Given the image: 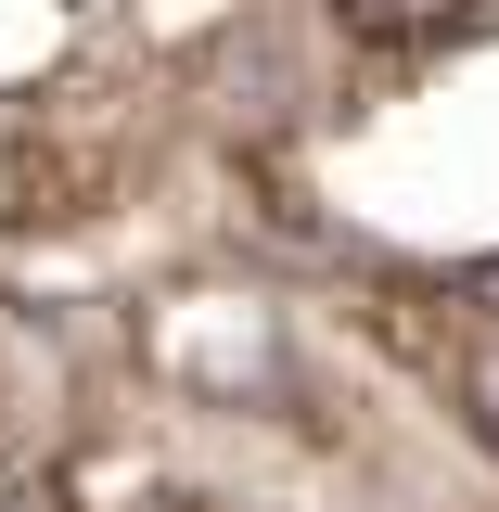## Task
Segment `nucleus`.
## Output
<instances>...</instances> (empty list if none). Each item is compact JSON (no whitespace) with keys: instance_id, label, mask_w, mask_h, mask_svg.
Segmentation results:
<instances>
[{"instance_id":"nucleus-1","label":"nucleus","mask_w":499,"mask_h":512,"mask_svg":"<svg viewBox=\"0 0 499 512\" xmlns=\"http://www.w3.org/2000/svg\"><path fill=\"white\" fill-rule=\"evenodd\" d=\"M474 0H333V26L359 39V52H423V39H448Z\"/></svg>"},{"instance_id":"nucleus-4","label":"nucleus","mask_w":499,"mask_h":512,"mask_svg":"<svg viewBox=\"0 0 499 512\" xmlns=\"http://www.w3.org/2000/svg\"><path fill=\"white\" fill-rule=\"evenodd\" d=\"M0 461H13V423H0Z\"/></svg>"},{"instance_id":"nucleus-2","label":"nucleus","mask_w":499,"mask_h":512,"mask_svg":"<svg viewBox=\"0 0 499 512\" xmlns=\"http://www.w3.org/2000/svg\"><path fill=\"white\" fill-rule=\"evenodd\" d=\"M448 384H461V410H474V436L499 448V308L474 320V333H461V372H448Z\"/></svg>"},{"instance_id":"nucleus-3","label":"nucleus","mask_w":499,"mask_h":512,"mask_svg":"<svg viewBox=\"0 0 499 512\" xmlns=\"http://www.w3.org/2000/svg\"><path fill=\"white\" fill-rule=\"evenodd\" d=\"M141 39H231V0H141Z\"/></svg>"}]
</instances>
